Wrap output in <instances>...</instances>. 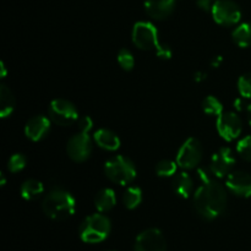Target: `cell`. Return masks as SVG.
I'll return each mask as SVG.
<instances>
[{
  "mask_svg": "<svg viewBox=\"0 0 251 251\" xmlns=\"http://www.w3.org/2000/svg\"><path fill=\"white\" fill-rule=\"evenodd\" d=\"M193 203L199 216L208 221L215 220L227 208L226 189L215 179L203 181L194 194Z\"/></svg>",
  "mask_w": 251,
  "mask_h": 251,
  "instance_id": "obj_1",
  "label": "cell"
},
{
  "mask_svg": "<svg viewBox=\"0 0 251 251\" xmlns=\"http://www.w3.org/2000/svg\"><path fill=\"white\" fill-rule=\"evenodd\" d=\"M43 212L53 220H66L75 213V198L64 189H53L42 203Z\"/></svg>",
  "mask_w": 251,
  "mask_h": 251,
  "instance_id": "obj_2",
  "label": "cell"
},
{
  "mask_svg": "<svg viewBox=\"0 0 251 251\" xmlns=\"http://www.w3.org/2000/svg\"><path fill=\"white\" fill-rule=\"evenodd\" d=\"M112 223L107 216L102 213H95L83 220L80 226L81 239L88 244H97L103 242L109 235Z\"/></svg>",
  "mask_w": 251,
  "mask_h": 251,
  "instance_id": "obj_3",
  "label": "cell"
},
{
  "mask_svg": "<svg viewBox=\"0 0 251 251\" xmlns=\"http://www.w3.org/2000/svg\"><path fill=\"white\" fill-rule=\"evenodd\" d=\"M104 173L113 183L127 185L135 180L137 172L131 159L124 156H115L105 162Z\"/></svg>",
  "mask_w": 251,
  "mask_h": 251,
  "instance_id": "obj_4",
  "label": "cell"
},
{
  "mask_svg": "<svg viewBox=\"0 0 251 251\" xmlns=\"http://www.w3.org/2000/svg\"><path fill=\"white\" fill-rule=\"evenodd\" d=\"M203 156V149L201 142L195 137H189L176 154V163L181 169H194L200 164Z\"/></svg>",
  "mask_w": 251,
  "mask_h": 251,
  "instance_id": "obj_5",
  "label": "cell"
},
{
  "mask_svg": "<svg viewBox=\"0 0 251 251\" xmlns=\"http://www.w3.org/2000/svg\"><path fill=\"white\" fill-rule=\"evenodd\" d=\"M132 42L141 50H151L158 46V31L151 22L139 21L132 28Z\"/></svg>",
  "mask_w": 251,
  "mask_h": 251,
  "instance_id": "obj_6",
  "label": "cell"
},
{
  "mask_svg": "<svg viewBox=\"0 0 251 251\" xmlns=\"http://www.w3.org/2000/svg\"><path fill=\"white\" fill-rule=\"evenodd\" d=\"M49 118L56 125L69 126L78 119V112L73 103L58 98V100H51L49 105Z\"/></svg>",
  "mask_w": 251,
  "mask_h": 251,
  "instance_id": "obj_7",
  "label": "cell"
},
{
  "mask_svg": "<svg viewBox=\"0 0 251 251\" xmlns=\"http://www.w3.org/2000/svg\"><path fill=\"white\" fill-rule=\"evenodd\" d=\"M211 12L213 20L221 26H234L242 19L240 7L232 0H217Z\"/></svg>",
  "mask_w": 251,
  "mask_h": 251,
  "instance_id": "obj_8",
  "label": "cell"
},
{
  "mask_svg": "<svg viewBox=\"0 0 251 251\" xmlns=\"http://www.w3.org/2000/svg\"><path fill=\"white\" fill-rule=\"evenodd\" d=\"M216 126H217V131L221 137L228 142H232L238 139L243 131L242 119L239 118V115L233 112H223L222 114L218 115Z\"/></svg>",
  "mask_w": 251,
  "mask_h": 251,
  "instance_id": "obj_9",
  "label": "cell"
},
{
  "mask_svg": "<svg viewBox=\"0 0 251 251\" xmlns=\"http://www.w3.org/2000/svg\"><path fill=\"white\" fill-rule=\"evenodd\" d=\"M66 151L73 161L78 163L87 161L92 153V140L90 139L87 132L81 131L75 134L69 140Z\"/></svg>",
  "mask_w": 251,
  "mask_h": 251,
  "instance_id": "obj_10",
  "label": "cell"
},
{
  "mask_svg": "<svg viewBox=\"0 0 251 251\" xmlns=\"http://www.w3.org/2000/svg\"><path fill=\"white\" fill-rule=\"evenodd\" d=\"M166 238L157 228H150L140 233L135 242V251H166Z\"/></svg>",
  "mask_w": 251,
  "mask_h": 251,
  "instance_id": "obj_11",
  "label": "cell"
},
{
  "mask_svg": "<svg viewBox=\"0 0 251 251\" xmlns=\"http://www.w3.org/2000/svg\"><path fill=\"white\" fill-rule=\"evenodd\" d=\"M235 157L229 147H222L211 157L210 171L216 178H226L232 172Z\"/></svg>",
  "mask_w": 251,
  "mask_h": 251,
  "instance_id": "obj_12",
  "label": "cell"
},
{
  "mask_svg": "<svg viewBox=\"0 0 251 251\" xmlns=\"http://www.w3.org/2000/svg\"><path fill=\"white\" fill-rule=\"evenodd\" d=\"M226 186L239 198H251V176L244 171H233L228 174Z\"/></svg>",
  "mask_w": 251,
  "mask_h": 251,
  "instance_id": "obj_13",
  "label": "cell"
},
{
  "mask_svg": "<svg viewBox=\"0 0 251 251\" xmlns=\"http://www.w3.org/2000/svg\"><path fill=\"white\" fill-rule=\"evenodd\" d=\"M50 131V120L44 115H36L26 123L25 134L32 141L37 142L43 140Z\"/></svg>",
  "mask_w": 251,
  "mask_h": 251,
  "instance_id": "obj_14",
  "label": "cell"
},
{
  "mask_svg": "<svg viewBox=\"0 0 251 251\" xmlns=\"http://www.w3.org/2000/svg\"><path fill=\"white\" fill-rule=\"evenodd\" d=\"M176 0H146L145 10L154 20L167 19L173 12Z\"/></svg>",
  "mask_w": 251,
  "mask_h": 251,
  "instance_id": "obj_15",
  "label": "cell"
},
{
  "mask_svg": "<svg viewBox=\"0 0 251 251\" xmlns=\"http://www.w3.org/2000/svg\"><path fill=\"white\" fill-rule=\"evenodd\" d=\"M93 140L98 147L105 150V151H117L120 147V139L115 132L109 129H100L93 135Z\"/></svg>",
  "mask_w": 251,
  "mask_h": 251,
  "instance_id": "obj_16",
  "label": "cell"
},
{
  "mask_svg": "<svg viewBox=\"0 0 251 251\" xmlns=\"http://www.w3.org/2000/svg\"><path fill=\"white\" fill-rule=\"evenodd\" d=\"M172 188H173L174 193L178 196L183 199H188L189 196L193 194L194 189V180L186 172H181V173H176L173 176V181H172Z\"/></svg>",
  "mask_w": 251,
  "mask_h": 251,
  "instance_id": "obj_17",
  "label": "cell"
},
{
  "mask_svg": "<svg viewBox=\"0 0 251 251\" xmlns=\"http://www.w3.org/2000/svg\"><path fill=\"white\" fill-rule=\"evenodd\" d=\"M117 203V196L113 189L105 188L98 191L95 198V206L98 212H108L112 210Z\"/></svg>",
  "mask_w": 251,
  "mask_h": 251,
  "instance_id": "obj_18",
  "label": "cell"
},
{
  "mask_svg": "<svg viewBox=\"0 0 251 251\" xmlns=\"http://www.w3.org/2000/svg\"><path fill=\"white\" fill-rule=\"evenodd\" d=\"M16 105V100L7 86L1 85L0 86V114L1 118H7L12 114Z\"/></svg>",
  "mask_w": 251,
  "mask_h": 251,
  "instance_id": "obj_19",
  "label": "cell"
},
{
  "mask_svg": "<svg viewBox=\"0 0 251 251\" xmlns=\"http://www.w3.org/2000/svg\"><path fill=\"white\" fill-rule=\"evenodd\" d=\"M44 193L43 183L36 179H28L25 181L20 189V194L27 201H32L38 199Z\"/></svg>",
  "mask_w": 251,
  "mask_h": 251,
  "instance_id": "obj_20",
  "label": "cell"
},
{
  "mask_svg": "<svg viewBox=\"0 0 251 251\" xmlns=\"http://www.w3.org/2000/svg\"><path fill=\"white\" fill-rule=\"evenodd\" d=\"M233 41L240 48H248L251 47V22H245V24L239 25L235 27L232 33Z\"/></svg>",
  "mask_w": 251,
  "mask_h": 251,
  "instance_id": "obj_21",
  "label": "cell"
},
{
  "mask_svg": "<svg viewBox=\"0 0 251 251\" xmlns=\"http://www.w3.org/2000/svg\"><path fill=\"white\" fill-rule=\"evenodd\" d=\"M142 201V191L139 186H129L123 195V203L127 210H135Z\"/></svg>",
  "mask_w": 251,
  "mask_h": 251,
  "instance_id": "obj_22",
  "label": "cell"
},
{
  "mask_svg": "<svg viewBox=\"0 0 251 251\" xmlns=\"http://www.w3.org/2000/svg\"><path fill=\"white\" fill-rule=\"evenodd\" d=\"M202 110L208 115H221L223 113V104L215 96H207L202 100Z\"/></svg>",
  "mask_w": 251,
  "mask_h": 251,
  "instance_id": "obj_23",
  "label": "cell"
},
{
  "mask_svg": "<svg viewBox=\"0 0 251 251\" xmlns=\"http://www.w3.org/2000/svg\"><path fill=\"white\" fill-rule=\"evenodd\" d=\"M178 163L171 159H163V161L158 162L156 167V173L158 176L162 178H167V176H174L178 171Z\"/></svg>",
  "mask_w": 251,
  "mask_h": 251,
  "instance_id": "obj_24",
  "label": "cell"
},
{
  "mask_svg": "<svg viewBox=\"0 0 251 251\" xmlns=\"http://www.w3.org/2000/svg\"><path fill=\"white\" fill-rule=\"evenodd\" d=\"M118 63H119L120 68L125 71H130L134 69L135 66V59L131 51L126 48L120 49L118 53Z\"/></svg>",
  "mask_w": 251,
  "mask_h": 251,
  "instance_id": "obj_25",
  "label": "cell"
},
{
  "mask_svg": "<svg viewBox=\"0 0 251 251\" xmlns=\"http://www.w3.org/2000/svg\"><path fill=\"white\" fill-rule=\"evenodd\" d=\"M238 91L242 98H245V100L251 98V73L240 76L238 80Z\"/></svg>",
  "mask_w": 251,
  "mask_h": 251,
  "instance_id": "obj_26",
  "label": "cell"
},
{
  "mask_svg": "<svg viewBox=\"0 0 251 251\" xmlns=\"http://www.w3.org/2000/svg\"><path fill=\"white\" fill-rule=\"evenodd\" d=\"M27 164V158L22 153H15L10 157L9 163H7V168L11 173H17V172H21L22 169L26 167Z\"/></svg>",
  "mask_w": 251,
  "mask_h": 251,
  "instance_id": "obj_27",
  "label": "cell"
},
{
  "mask_svg": "<svg viewBox=\"0 0 251 251\" xmlns=\"http://www.w3.org/2000/svg\"><path fill=\"white\" fill-rule=\"evenodd\" d=\"M237 152L244 161L251 162V136H245L238 142Z\"/></svg>",
  "mask_w": 251,
  "mask_h": 251,
  "instance_id": "obj_28",
  "label": "cell"
},
{
  "mask_svg": "<svg viewBox=\"0 0 251 251\" xmlns=\"http://www.w3.org/2000/svg\"><path fill=\"white\" fill-rule=\"evenodd\" d=\"M156 54L162 60H169L172 58V55H173V50H172V48L168 44L159 42L158 46L156 47Z\"/></svg>",
  "mask_w": 251,
  "mask_h": 251,
  "instance_id": "obj_29",
  "label": "cell"
},
{
  "mask_svg": "<svg viewBox=\"0 0 251 251\" xmlns=\"http://www.w3.org/2000/svg\"><path fill=\"white\" fill-rule=\"evenodd\" d=\"M78 127H80V130L82 132H87L88 134V131H90V130L93 127L92 118H90V117L81 118V119L78 120Z\"/></svg>",
  "mask_w": 251,
  "mask_h": 251,
  "instance_id": "obj_30",
  "label": "cell"
},
{
  "mask_svg": "<svg viewBox=\"0 0 251 251\" xmlns=\"http://www.w3.org/2000/svg\"><path fill=\"white\" fill-rule=\"evenodd\" d=\"M196 4H198V6L200 7L201 10H203V11H210V10H212V6H213L211 0H198Z\"/></svg>",
  "mask_w": 251,
  "mask_h": 251,
  "instance_id": "obj_31",
  "label": "cell"
},
{
  "mask_svg": "<svg viewBox=\"0 0 251 251\" xmlns=\"http://www.w3.org/2000/svg\"><path fill=\"white\" fill-rule=\"evenodd\" d=\"M206 78H207V74L203 73V71H196L195 75H194V80H195L196 82H202Z\"/></svg>",
  "mask_w": 251,
  "mask_h": 251,
  "instance_id": "obj_32",
  "label": "cell"
},
{
  "mask_svg": "<svg viewBox=\"0 0 251 251\" xmlns=\"http://www.w3.org/2000/svg\"><path fill=\"white\" fill-rule=\"evenodd\" d=\"M222 56H216V58H213L212 61H211V66H212V68H218V66L222 64Z\"/></svg>",
  "mask_w": 251,
  "mask_h": 251,
  "instance_id": "obj_33",
  "label": "cell"
},
{
  "mask_svg": "<svg viewBox=\"0 0 251 251\" xmlns=\"http://www.w3.org/2000/svg\"><path fill=\"white\" fill-rule=\"evenodd\" d=\"M243 100H244V98H243ZM243 100L242 98H238V100H234V107L237 110H244V107H243V105H244V102H243Z\"/></svg>",
  "mask_w": 251,
  "mask_h": 251,
  "instance_id": "obj_34",
  "label": "cell"
},
{
  "mask_svg": "<svg viewBox=\"0 0 251 251\" xmlns=\"http://www.w3.org/2000/svg\"><path fill=\"white\" fill-rule=\"evenodd\" d=\"M247 114H248V120H249V124H250V126H251V104L248 105Z\"/></svg>",
  "mask_w": 251,
  "mask_h": 251,
  "instance_id": "obj_35",
  "label": "cell"
},
{
  "mask_svg": "<svg viewBox=\"0 0 251 251\" xmlns=\"http://www.w3.org/2000/svg\"><path fill=\"white\" fill-rule=\"evenodd\" d=\"M0 68H1V77H5V75H6V69H5L4 63L0 64Z\"/></svg>",
  "mask_w": 251,
  "mask_h": 251,
  "instance_id": "obj_36",
  "label": "cell"
},
{
  "mask_svg": "<svg viewBox=\"0 0 251 251\" xmlns=\"http://www.w3.org/2000/svg\"><path fill=\"white\" fill-rule=\"evenodd\" d=\"M5 183H6V180H5V176H4V174H1V185H5Z\"/></svg>",
  "mask_w": 251,
  "mask_h": 251,
  "instance_id": "obj_37",
  "label": "cell"
}]
</instances>
